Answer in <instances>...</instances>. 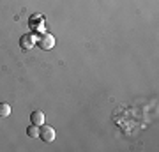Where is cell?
I'll return each mask as SVG.
<instances>
[{
    "instance_id": "cell-4",
    "label": "cell",
    "mask_w": 159,
    "mask_h": 152,
    "mask_svg": "<svg viewBox=\"0 0 159 152\" xmlns=\"http://www.w3.org/2000/svg\"><path fill=\"white\" fill-rule=\"evenodd\" d=\"M30 120H32V124H35V126H43L44 124V113L41 112V110H35V112H32V115H30Z\"/></svg>"
},
{
    "instance_id": "cell-3",
    "label": "cell",
    "mask_w": 159,
    "mask_h": 152,
    "mask_svg": "<svg viewBox=\"0 0 159 152\" xmlns=\"http://www.w3.org/2000/svg\"><path fill=\"white\" fill-rule=\"evenodd\" d=\"M35 43H37V39H35L32 34H25L21 39H20V44H21L23 50H32L35 46Z\"/></svg>"
},
{
    "instance_id": "cell-2",
    "label": "cell",
    "mask_w": 159,
    "mask_h": 152,
    "mask_svg": "<svg viewBox=\"0 0 159 152\" xmlns=\"http://www.w3.org/2000/svg\"><path fill=\"white\" fill-rule=\"evenodd\" d=\"M55 136H57V133H55V129L51 127V126H44L43 124V127L39 129V138L43 141H46V143H51V141L55 140Z\"/></svg>"
},
{
    "instance_id": "cell-1",
    "label": "cell",
    "mask_w": 159,
    "mask_h": 152,
    "mask_svg": "<svg viewBox=\"0 0 159 152\" xmlns=\"http://www.w3.org/2000/svg\"><path fill=\"white\" fill-rule=\"evenodd\" d=\"M35 44L39 46L41 50L48 51V50H53V48H55L57 41H55V37H53L51 34H43L39 39H37V43H35Z\"/></svg>"
},
{
    "instance_id": "cell-5",
    "label": "cell",
    "mask_w": 159,
    "mask_h": 152,
    "mask_svg": "<svg viewBox=\"0 0 159 152\" xmlns=\"http://www.w3.org/2000/svg\"><path fill=\"white\" fill-rule=\"evenodd\" d=\"M39 126H35V124H32L30 127H27V135L30 136V138H39Z\"/></svg>"
},
{
    "instance_id": "cell-6",
    "label": "cell",
    "mask_w": 159,
    "mask_h": 152,
    "mask_svg": "<svg viewBox=\"0 0 159 152\" xmlns=\"http://www.w3.org/2000/svg\"><path fill=\"white\" fill-rule=\"evenodd\" d=\"M11 115V106L7 103H0V117H9Z\"/></svg>"
}]
</instances>
